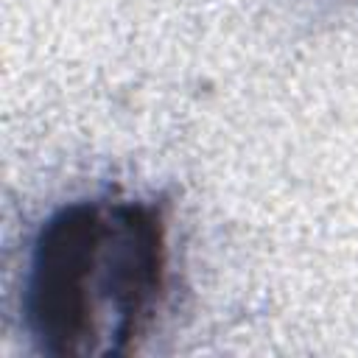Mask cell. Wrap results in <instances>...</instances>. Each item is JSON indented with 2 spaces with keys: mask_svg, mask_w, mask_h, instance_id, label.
Masks as SVG:
<instances>
[{
  "mask_svg": "<svg viewBox=\"0 0 358 358\" xmlns=\"http://www.w3.org/2000/svg\"><path fill=\"white\" fill-rule=\"evenodd\" d=\"M171 201L92 193L34 229L20 280V324L48 358H123L151 333L171 285Z\"/></svg>",
  "mask_w": 358,
  "mask_h": 358,
  "instance_id": "cell-1",
  "label": "cell"
}]
</instances>
